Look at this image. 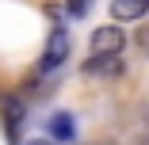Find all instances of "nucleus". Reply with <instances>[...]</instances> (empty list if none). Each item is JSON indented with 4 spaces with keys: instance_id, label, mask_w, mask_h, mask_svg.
<instances>
[{
    "instance_id": "f257e3e1",
    "label": "nucleus",
    "mask_w": 149,
    "mask_h": 145,
    "mask_svg": "<svg viewBox=\"0 0 149 145\" xmlns=\"http://www.w3.org/2000/svg\"><path fill=\"white\" fill-rule=\"evenodd\" d=\"M65 57H69V38H65V31H54L50 42H46L42 61H38V76H54L57 69L65 65Z\"/></svg>"
},
{
    "instance_id": "f03ea898",
    "label": "nucleus",
    "mask_w": 149,
    "mask_h": 145,
    "mask_svg": "<svg viewBox=\"0 0 149 145\" xmlns=\"http://www.w3.org/2000/svg\"><path fill=\"white\" fill-rule=\"evenodd\" d=\"M126 46V35L118 27H96L92 35V57H118Z\"/></svg>"
},
{
    "instance_id": "7ed1b4c3",
    "label": "nucleus",
    "mask_w": 149,
    "mask_h": 145,
    "mask_svg": "<svg viewBox=\"0 0 149 145\" xmlns=\"http://www.w3.org/2000/svg\"><path fill=\"white\" fill-rule=\"evenodd\" d=\"M84 76H100V80H111L123 73V57H88V61L80 65Z\"/></svg>"
},
{
    "instance_id": "20e7f679",
    "label": "nucleus",
    "mask_w": 149,
    "mask_h": 145,
    "mask_svg": "<svg viewBox=\"0 0 149 145\" xmlns=\"http://www.w3.org/2000/svg\"><path fill=\"white\" fill-rule=\"evenodd\" d=\"M0 114L8 119V134H12V141H19V130H23V114H27V107H23L15 96H4V99H0Z\"/></svg>"
},
{
    "instance_id": "39448f33",
    "label": "nucleus",
    "mask_w": 149,
    "mask_h": 145,
    "mask_svg": "<svg viewBox=\"0 0 149 145\" xmlns=\"http://www.w3.org/2000/svg\"><path fill=\"white\" fill-rule=\"evenodd\" d=\"M46 134H50V141H73V134H77V122H73V114H65V111L50 114V122H46Z\"/></svg>"
},
{
    "instance_id": "423d86ee",
    "label": "nucleus",
    "mask_w": 149,
    "mask_h": 145,
    "mask_svg": "<svg viewBox=\"0 0 149 145\" xmlns=\"http://www.w3.org/2000/svg\"><path fill=\"white\" fill-rule=\"evenodd\" d=\"M145 12H149V0H111L115 19H141Z\"/></svg>"
},
{
    "instance_id": "0eeeda50",
    "label": "nucleus",
    "mask_w": 149,
    "mask_h": 145,
    "mask_svg": "<svg viewBox=\"0 0 149 145\" xmlns=\"http://www.w3.org/2000/svg\"><path fill=\"white\" fill-rule=\"evenodd\" d=\"M130 42L138 46V53H141V57H149V23H141V27H138Z\"/></svg>"
},
{
    "instance_id": "6e6552de",
    "label": "nucleus",
    "mask_w": 149,
    "mask_h": 145,
    "mask_svg": "<svg viewBox=\"0 0 149 145\" xmlns=\"http://www.w3.org/2000/svg\"><path fill=\"white\" fill-rule=\"evenodd\" d=\"M65 12L69 15H84L88 12V0H65Z\"/></svg>"
}]
</instances>
